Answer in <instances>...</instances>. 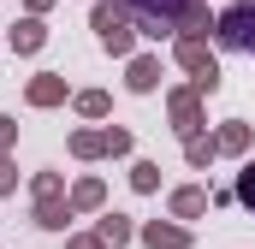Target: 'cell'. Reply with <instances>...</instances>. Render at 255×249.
<instances>
[{
	"instance_id": "1",
	"label": "cell",
	"mask_w": 255,
	"mask_h": 249,
	"mask_svg": "<svg viewBox=\"0 0 255 249\" xmlns=\"http://www.w3.org/2000/svg\"><path fill=\"white\" fill-rule=\"evenodd\" d=\"M136 12V30L142 36H202L208 30V6L202 0H130Z\"/></svg>"
},
{
	"instance_id": "2",
	"label": "cell",
	"mask_w": 255,
	"mask_h": 249,
	"mask_svg": "<svg viewBox=\"0 0 255 249\" xmlns=\"http://www.w3.org/2000/svg\"><path fill=\"white\" fill-rule=\"evenodd\" d=\"M95 36H101L107 54H130V42H136V12H130V0H95Z\"/></svg>"
},
{
	"instance_id": "3",
	"label": "cell",
	"mask_w": 255,
	"mask_h": 249,
	"mask_svg": "<svg viewBox=\"0 0 255 249\" xmlns=\"http://www.w3.org/2000/svg\"><path fill=\"white\" fill-rule=\"evenodd\" d=\"M214 36H220L226 48H238V54H255V0L226 6V12H220V24H214Z\"/></svg>"
},
{
	"instance_id": "4",
	"label": "cell",
	"mask_w": 255,
	"mask_h": 249,
	"mask_svg": "<svg viewBox=\"0 0 255 249\" xmlns=\"http://www.w3.org/2000/svg\"><path fill=\"white\" fill-rule=\"evenodd\" d=\"M178 65L196 77V89H202V95H214V89H220V60L208 54V42H202V36H178Z\"/></svg>"
},
{
	"instance_id": "5",
	"label": "cell",
	"mask_w": 255,
	"mask_h": 249,
	"mask_svg": "<svg viewBox=\"0 0 255 249\" xmlns=\"http://www.w3.org/2000/svg\"><path fill=\"white\" fill-rule=\"evenodd\" d=\"M60 101H65V77H60V71L30 77V107H60Z\"/></svg>"
},
{
	"instance_id": "6",
	"label": "cell",
	"mask_w": 255,
	"mask_h": 249,
	"mask_svg": "<svg viewBox=\"0 0 255 249\" xmlns=\"http://www.w3.org/2000/svg\"><path fill=\"white\" fill-rule=\"evenodd\" d=\"M142 244H148V249H190V232H184V226H160V220H154V226H142Z\"/></svg>"
},
{
	"instance_id": "7",
	"label": "cell",
	"mask_w": 255,
	"mask_h": 249,
	"mask_svg": "<svg viewBox=\"0 0 255 249\" xmlns=\"http://www.w3.org/2000/svg\"><path fill=\"white\" fill-rule=\"evenodd\" d=\"M196 95H202V89H184V95H172V119H178V130H184V136L202 124V107H196Z\"/></svg>"
},
{
	"instance_id": "8",
	"label": "cell",
	"mask_w": 255,
	"mask_h": 249,
	"mask_svg": "<svg viewBox=\"0 0 255 249\" xmlns=\"http://www.w3.org/2000/svg\"><path fill=\"white\" fill-rule=\"evenodd\" d=\"M48 42V30H42V18H24V24H12V48L18 54H36Z\"/></svg>"
},
{
	"instance_id": "9",
	"label": "cell",
	"mask_w": 255,
	"mask_h": 249,
	"mask_svg": "<svg viewBox=\"0 0 255 249\" xmlns=\"http://www.w3.org/2000/svg\"><path fill=\"white\" fill-rule=\"evenodd\" d=\"M125 83L136 89V95H148V89L160 83V60H148V54H142V60H130V77H125Z\"/></svg>"
},
{
	"instance_id": "10",
	"label": "cell",
	"mask_w": 255,
	"mask_h": 249,
	"mask_svg": "<svg viewBox=\"0 0 255 249\" xmlns=\"http://www.w3.org/2000/svg\"><path fill=\"white\" fill-rule=\"evenodd\" d=\"M65 220H71V202H65V208H60V196H54V202H36V226H42V232H60Z\"/></svg>"
},
{
	"instance_id": "11",
	"label": "cell",
	"mask_w": 255,
	"mask_h": 249,
	"mask_svg": "<svg viewBox=\"0 0 255 249\" xmlns=\"http://www.w3.org/2000/svg\"><path fill=\"white\" fill-rule=\"evenodd\" d=\"M214 154H220V142H214V136H184V160H190V166H208V160H214Z\"/></svg>"
},
{
	"instance_id": "12",
	"label": "cell",
	"mask_w": 255,
	"mask_h": 249,
	"mask_svg": "<svg viewBox=\"0 0 255 249\" xmlns=\"http://www.w3.org/2000/svg\"><path fill=\"white\" fill-rule=\"evenodd\" d=\"M202 208H208V190H178V196H172V214H178V220H196V214H202Z\"/></svg>"
},
{
	"instance_id": "13",
	"label": "cell",
	"mask_w": 255,
	"mask_h": 249,
	"mask_svg": "<svg viewBox=\"0 0 255 249\" xmlns=\"http://www.w3.org/2000/svg\"><path fill=\"white\" fill-rule=\"evenodd\" d=\"M214 142H220V154H244V148H250V124H226V130H220V136H214Z\"/></svg>"
},
{
	"instance_id": "14",
	"label": "cell",
	"mask_w": 255,
	"mask_h": 249,
	"mask_svg": "<svg viewBox=\"0 0 255 249\" xmlns=\"http://www.w3.org/2000/svg\"><path fill=\"white\" fill-rule=\"evenodd\" d=\"M95 238H101V244H113V249H119V244H130V220H125V214H107Z\"/></svg>"
},
{
	"instance_id": "15",
	"label": "cell",
	"mask_w": 255,
	"mask_h": 249,
	"mask_svg": "<svg viewBox=\"0 0 255 249\" xmlns=\"http://www.w3.org/2000/svg\"><path fill=\"white\" fill-rule=\"evenodd\" d=\"M71 154H77V160H95V154H107V136H95V130H77V136H71Z\"/></svg>"
},
{
	"instance_id": "16",
	"label": "cell",
	"mask_w": 255,
	"mask_h": 249,
	"mask_svg": "<svg viewBox=\"0 0 255 249\" xmlns=\"http://www.w3.org/2000/svg\"><path fill=\"white\" fill-rule=\"evenodd\" d=\"M101 196H107V190H101V178H83V184L71 190V208H101Z\"/></svg>"
},
{
	"instance_id": "17",
	"label": "cell",
	"mask_w": 255,
	"mask_h": 249,
	"mask_svg": "<svg viewBox=\"0 0 255 249\" xmlns=\"http://www.w3.org/2000/svg\"><path fill=\"white\" fill-rule=\"evenodd\" d=\"M130 184H136V190H154V184H160V166H154V160H136V166H130Z\"/></svg>"
},
{
	"instance_id": "18",
	"label": "cell",
	"mask_w": 255,
	"mask_h": 249,
	"mask_svg": "<svg viewBox=\"0 0 255 249\" xmlns=\"http://www.w3.org/2000/svg\"><path fill=\"white\" fill-rule=\"evenodd\" d=\"M77 113L101 119V113H107V95H101V89H83V95H77Z\"/></svg>"
},
{
	"instance_id": "19",
	"label": "cell",
	"mask_w": 255,
	"mask_h": 249,
	"mask_svg": "<svg viewBox=\"0 0 255 249\" xmlns=\"http://www.w3.org/2000/svg\"><path fill=\"white\" fill-rule=\"evenodd\" d=\"M238 202H244V208H255V160L238 172Z\"/></svg>"
},
{
	"instance_id": "20",
	"label": "cell",
	"mask_w": 255,
	"mask_h": 249,
	"mask_svg": "<svg viewBox=\"0 0 255 249\" xmlns=\"http://www.w3.org/2000/svg\"><path fill=\"white\" fill-rule=\"evenodd\" d=\"M60 196V172H36V202H54Z\"/></svg>"
},
{
	"instance_id": "21",
	"label": "cell",
	"mask_w": 255,
	"mask_h": 249,
	"mask_svg": "<svg viewBox=\"0 0 255 249\" xmlns=\"http://www.w3.org/2000/svg\"><path fill=\"white\" fill-rule=\"evenodd\" d=\"M101 136H107V154H125L130 148V130H101Z\"/></svg>"
},
{
	"instance_id": "22",
	"label": "cell",
	"mask_w": 255,
	"mask_h": 249,
	"mask_svg": "<svg viewBox=\"0 0 255 249\" xmlns=\"http://www.w3.org/2000/svg\"><path fill=\"white\" fill-rule=\"evenodd\" d=\"M12 184H18V172H12V160L0 154V196H12Z\"/></svg>"
},
{
	"instance_id": "23",
	"label": "cell",
	"mask_w": 255,
	"mask_h": 249,
	"mask_svg": "<svg viewBox=\"0 0 255 249\" xmlns=\"http://www.w3.org/2000/svg\"><path fill=\"white\" fill-rule=\"evenodd\" d=\"M12 136H18V124H12V119H0V154L12 148Z\"/></svg>"
},
{
	"instance_id": "24",
	"label": "cell",
	"mask_w": 255,
	"mask_h": 249,
	"mask_svg": "<svg viewBox=\"0 0 255 249\" xmlns=\"http://www.w3.org/2000/svg\"><path fill=\"white\" fill-rule=\"evenodd\" d=\"M71 249H113V244H101V238H77Z\"/></svg>"
},
{
	"instance_id": "25",
	"label": "cell",
	"mask_w": 255,
	"mask_h": 249,
	"mask_svg": "<svg viewBox=\"0 0 255 249\" xmlns=\"http://www.w3.org/2000/svg\"><path fill=\"white\" fill-rule=\"evenodd\" d=\"M48 6H54V0H30V12H48Z\"/></svg>"
}]
</instances>
